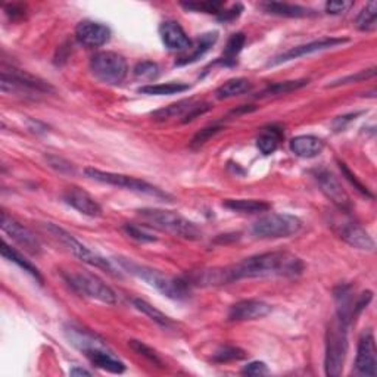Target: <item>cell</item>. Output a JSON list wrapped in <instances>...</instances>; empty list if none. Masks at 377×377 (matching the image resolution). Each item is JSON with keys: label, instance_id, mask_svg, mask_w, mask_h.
I'll list each match as a JSON object with an SVG mask.
<instances>
[{"label": "cell", "instance_id": "obj_15", "mask_svg": "<svg viewBox=\"0 0 377 377\" xmlns=\"http://www.w3.org/2000/svg\"><path fill=\"white\" fill-rule=\"evenodd\" d=\"M75 37L77 40L84 46L99 47L109 42V38H111V29L102 23L86 19V21L78 23V25L75 27Z\"/></svg>", "mask_w": 377, "mask_h": 377}, {"label": "cell", "instance_id": "obj_12", "mask_svg": "<svg viewBox=\"0 0 377 377\" xmlns=\"http://www.w3.org/2000/svg\"><path fill=\"white\" fill-rule=\"evenodd\" d=\"M315 180L319 183L320 191L335 206L339 208L343 212H350L352 210L351 197L346 193V191L335 174L327 170H320L315 174Z\"/></svg>", "mask_w": 377, "mask_h": 377}, {"label": "cell", "instance_id": "obj_33", "mask_svg": "<svg viewBox=\"0 0 377 377\" xmlns=\"http://www.w3.org/2000/svg\"><path fill=\"white\" fill-rule=\"evenodd\" d=\"M128 346H130V348L136 354H138L141 356H143V358H146L151 364L160 367V369H164V367H165L160 354H158L155 350H152L151 346H147L146 343H143L141 341H130V342H128Z\"/></svg>", "mask_w": 377, "mask_h": 377}, {"label": "cell", "instance_id": "obj_23", "mask_svg": "<svg viewBox=\"0 0 377 377\" xmlns=\"http://www.w3.org/2000/svg\"><path fill=\"white\" fill-rule=\"evenodd\" d=\"M260 8L265 14L277 15V16H287V18H305V16H313L315 12L313 9L304 8L300 5H292V3H282V2H267L261 3Z\"/></svg>", "mask_w": 377, "mask_h": 377}, {"label": "cell", "instance_id": "obj_8", "mask_svg": "<svg viewBox=\"0 0 377 377\" xmlns=\"http://www.w3.org/2000/svg\"><path fill=\"white\" fill-rule=\"evenodd\" d=\"M90 71L105 84H120L128 74L125 58L117 52H99L90 61Z\"/></svg>", "mask_w": 377, "mask_h": 377}, {"label": "cell", "instance_id": "obj_21", "mask_svg": "<svg viewBox=\"0 0 377 377\" xmlns=\"http://www.w3.org/2000/svg\"><path fill=\"white\" fill-rule=\"evenodd\" d=\"M289 147L292 154H295L300 158H315L323 152L324 142L320 137L304 134V136L293 137L289 143Z\"/></svg>", "mask_w": 377, "mask_h": 377}, {"label": "cell", "instance_id": "obj_36", "mask_svg": "<svg viewBox=\"0 0 377 377\" xmlns=\"http://www.w3.org/2000/svg\"><path fill=\"white\" fill-rule=\"evenodd\" d=\"M246 43V37L243 33H236L233 34L230 38H229V42H227L226 45V49H224V58H226V61H234L233 58H236L237 55L241 53V51L243 49Z\"/></svg>", "mask_w": 377, "mask_h": 377}, {"label": "cell", "instance_id": "obj_22", "mask_svg": "<svg viewBox=\"0 0 377 377\" xmlns=\"http://www.w3.org/2000/svg\"><path fill=\"white\" fill-rule=\"evenodd\" d=\"M86 355L96 367H99V369L114 374H121L125 372L124 363L118 360L117 356L106 348V346H104V348H96L90 352H87Z\"/></svg>", "mask_w": 377, "mask_h": 377}, {"label": "cell", "instance_id": "obj_3", "mask_svg": "<svg viewBox=\"0 0 377 377\" xmlns=\"http://www.w3.org/2000/svg\"><path fill=\"white\" fill-rule=\"evenodd\" d=\"M137 212L145 221L155 226L156 229L183 237V239L199 241L202 237L199 227L174 211L158 210V208H143V210H138Z\"/></svg>", "mask_w": 377, "mask_h": 377}, {"label": "cell", "instance_id": "obj_18", "mask_svg": "<svg viewBox=\"0 0 377 377\" xmlns=\"http://www.w3.org/2000/svg\"><path fill=\"white\" fill-rule=\"evenodd\" d=\"M160 36L165 47L170 51H187L192 47V40L177 21L162 23L160 25Z\"/></svg>", "mask_w": 377, "mask_h": 377}, {"label": "cell", "instance_id": "obj_44", "mask_svg": "<svg viewBox=\"0 0 377 377\" xmlns=\"http://www.w3.org/2000/svg\"><path fill=\"white\" fill-rule=\"evenodd\" d=\"M211 109V104L208 102H202V104H195L191 109H188V112L183 117V123H191L193 121L195 118H197L199 115H204L205 112H208Z\"/></svg>", "mask_w": 377, "mask_h": 377}, {"label": "cell", "instance_id": "obj_34", "mask_svg": "<svg viewBox=\"0 0 377 377\" xmlns=\"http://www.w3.org/2000/svg\"><path fill=\"white\" fill-rule=\"evenodd\" d=\"M308 84V80H295V82H284V83H276L270 87H267L265 90L261 93V97L267 96H277V95H287L291 92L297 90V88H302Z\"/></svg>", "mask_w": 377, "mask_h": 377}, {"label": "cell", "instance_id": "obj_30", "mask_svg": "<svg viewBox=\"0 0 377 377\" xmlns=\"http://www.w3.org/2000/svg\"><path fill=\"white\" fill-rule=\"evenodd\" d=\"M191 86L184 83H165V84H149L138 88V92L149 96H170L187 92Z\"/></svg>", "mask_w": 377, "mask_h": 377}, {"label": "cell", "instance_id": "obj_14", "mask_svg": "<svg viewBox=\"0 0 377 377\" xmlns=\"http://www.w3.org/2000/svg\"><path fill=\"white\" fill-rule=\"evenodd\" d=\"M376 342L370 332H367L361 336L358 342V350H356V360H355V370L360 376L374 377L376 376Z\"/></svg>", "mask_w": 377, "mask_h": 377}, {"label": "cell", "instance_id": "obj_6", "mask_svg": "<svg viewBox=\"0 0 377 377\" xmlns=\"http://www.w3.org/2000/svg\"><path fill=\"white\" fill-rule=\"evenodd\" d=\"M84 174H86V177L90 178V180H95L99 183L121 187V188H125V191L136 192V193H143V195H149L154 197H160V199H170V195L162 192L161 188H158L156 186L147 183L145 180H141V178L132 177V175L118 174V173H111V171H102V170H97V168H86Z\"/></svg>", "mask_w": 377, "mask_h": 377}, {"label": "cell", "instance_id": "obj_38", "mask_svg": "<svg viewBox=\"0 0 377 377\" xmlns=\"http://www.w3.org/2000/svg\"><path fill=\"white\" fill-rule=\"evenodd\" d=\"M223 130L221 125H210V127H205L202 128L201 132H197L195 134V137L192 138L191 142V147L192 149H199L201 146H204L210 138H212L217 133H220Z\"/></svg>", "mask_w": 377, "mask_h": 377}, {"label": "cell", "instance_id": "obj_4", "mask_svg": "<svg viewBox=\"0 0 377 377\" xmlns=\"http://www.w3.org/2000/svg\"><path fill=\"white\" fill-rule=\"evenodd\" d=\"M346 327L342 320L335 319L326 335V374L330 377L339 376L343 370V364L348 352V337H346Z\"/></svg>", "mask_w": 377, "mask_h": 377}, {"label": "cell", "instance_id": "obj_32", "mask_svg": "<svg viewBox=\"0 0 377 377\" xmlns=\"http://www.w3.org/2000/svg\"><path fill=\"white\" fill-rule=\"evenodd\" d=\"M355 24L361 32H374L377 28V3L370 2L369 5H365V8L356 16Z\"/></svg>", "mask_w": 377, "mask_h": 377}, {"label": "cell", "instance_id": "obj_16", "mask_svg": "<svg viewBox=\"0 0 377 377\" xmlns=\"http://www.w3.org/2000/svg\"><path fill=\"white\" fill-rule=\"evenodd\" d=\"M271 313V305L260 300H245L230 306V321H252L264 319Z\"/></svg>", "mask_w": 377, "mask_h": 377}, {"label": "cell", "instance_id": "obj_13", "mask_svg": "<svg viewBox=\"0 0 377 377\" xmlns=\"http://www.w3.org/2000/svg\"><path fill=\"white\" fill-rule=\"evenodd\" d=\"M0 226H2V230L6 234L11 236L16 243L25 247V251H28L33 255L40 254V251H42L40 242H38L34 233L29 229H27L25 226L14 220V218L9 217L6 212H2V221H0Z\"/></svg>", "mask_w": 377, "mask_h": 377}, {"label": "cell", "instance_id": "obj_5", "mask_svg": "<svg viewBox=\"0 0 377 377\" xmlns=\"http://www.w3.org/2000/svg\"><path fill=\"white\" fill-rule=\"evenodd\" d=\"M64 279L78 295L106 305L117 304L115 292L97 276L84 271H66L64 273Z\"/></svg>", "mask_w": 377, "mask_h": 377}, {"label": "cell", "instance_id": "obj_41", "mask_svg": "<svg viewBox=\"0 0 377 377\" xmlns=\"http://www.w3.org/2000/svg\"><path fill=\"white\" fill-rule=\"evenodd\" d=\"M376 75V68H370V69H365V71H360L358 74L355 75H348V77H343L341 78V80H336L333 83H330L327 87H336V86H341V84H348V83H356V82H363V80H369V78H373Z\"/></svg>", "mask_w": 377, "mask_h": 377}, {"label": "cell", "instance_id": "obj_11", "mask_svg": "<svg viewBox=\"0 0 377 377\" xmlns=\"http://www.w3.org/2000/svg\"><path fill=\"white\" fill-rule=\"evenodd\" d=\"M348 42H350L348 38H342V37H326V38H320V40H314L311 43L296 46V47L289 49V51H286V52H283L280 55H277L276 58L271 59V61L269 64H267V66L280 65V64H284V62L293 61V59H297V58H302V56H306V55H313V53H317V52L327 51V49H333V47H337V46H342V45L348 43Z\"/></svg>", "mask_w": 377, "mask_h": 377}, {"label": "cell", "instance_id": "obj_25", "mask_svg": "<svg viewBox=\"0 0 377 377\" xmlns=\"http://www.w3.org/2000/svg\"><path fill=\"white\" fill-rule=\"evenodd\" d=\"M283 141V133L280 128H277L276 125L267 127L260 133V136L256 137V147L260 149V152L264 155H271L277 151L280 142Z\"/></svg>", "mask_w": 377, "mask_h": 377}, {"label": "cell", "instance_id": "obj_27", "mask_svg": "<svg viewBox=\"0 0 377 377\" xmlns=\"http://www.w3.org/2000/svg\"><path fill=\"white\" fill-rule=\"evenodd\" d=\"M2 255L6 258V260H9L11 263H15L19 267V269H23L29 276H33L37 282H40V283L45 282L43 276L40 274V271H38L37 267L33 265L28 260H25V258L21 254H19L18 251H15L14 247L9 246L6 242H3V245H2Z\"/></svg>", "mask_w": 377, "mask_h": 377}, {"label": "cell", "instance_id": "obj_29", "mask_svg": "<svg viewBox=\"0 0 377 377\" xmlns=\"http://www.w3.org/2000/svg\"><path fill=\"white\" fill-rule=\"evenodd\" d=\"M252 88V84L246 78H232V80L226 82L223 86L217 88V97L218 99H230L247 93Z\"/></svg>", "mask_w": 377, "mask_h": 377}, {"label": "cell", "instance_id": "obj_31", "mask_svg": "<svg viewBox=\"0 0 377 377\" xmlns=\"http://www.w3.org/2000/svg\"><path fill=\"white\" fill-rule=\"evenodd\" d=\"M133 305L136 306L138 311L143 313L145 315H147L152 321H155L158 326L164 327V329H170V327L174 326V323H173V320L170 319V317H167L164 313H161L160 310H156L155 306H152L149 302L136 297V300H133Z\"/></svg>", "mask_w": 377, "mask_h": 377}, {"label": "cell", "instance_id": "obj_26", "mask_svg": "<svg viewBox=\"0 0 377 377\" xmlns=\"http://www.w3.org/2000/svg\"><path fill=\"white\" fill-rule=\"evenodd\" d=\"M223 206L239 214H260L267 212L271 208L270 204L258 199H227L223 202Z\"/></svg>", "mask_w": 377, "mask_h": 377}, {"label": "cell", "instance_id": "obj_48", "mask_svg": "<svg viewBox=\"0 0 377 377\" xmlns=\"http://www.w3.org/2000/svg\"><path fill=\"white\" fill-rule=\"evenodd\" d=\"M69 374H71V376H92L90 372L80 369V367H74V369L69 370Z\"/></svg>", "mask_w": 377, "mask_h": 377}, {"label": "cell", "instance_id": "obj_19", "mask_svg": "<svg viewBox=\"0 0 377 377\" xmlns=\"http://www.w3.org/2000/svg\"><path fill=\"white\" fill-rule=\"evenodd\" d=\"M65 336L69 343L84 354L90 352L96 348H104V346H106L105 342L97 335L77 326H68L65 329Z\"/></svg>", "mask_w": 377, "mask_h": 377}, {"label": "cell", "instance_id": "obj_20", "mask_svg": "<svg viewBox=\"0 0 377 377\" xmlns=\"http://www.w3.org/2000/svg\"><path fill=\"white\" fill-rule=\"evenodd\" d=\"M341 237L356 250L363 251H374V241L372 236L367 233L360 224L346 223L341 227Z\"/></svg>", "mask_w": 377, "mask_h": 377}, {"label": "cell", "instance_id": "obj_40", "mask_svg": "<svg viewBox=\"0 0 377 377\" xmlns=\"http://www.w3.org/2000/svg\"><path fill=\"white\" fill-rule=\"evenodd\" d=\"M158 71H160V68H158L155 62H151V61L137 64L134 68V74L138 78H145V80H154V78H156L158 74H160Z\"/></svg>", "mask_w": 377, "mask_h": 377}, {"label": "cell", "instance_id": "obj_45", "mask_svg": "<svg viewBox=\"0 0 377 377\" xmlns=\"http://www.w3.org/2000/svg\"><path fill=\"white\" fill-rule=\"evenodd\" d=\"M354 6V2H348V0H342V2H327L326 11L332 15H341L348 12Z\"/></svg>", "mask_w": 377, "mask_h": 377}, {"label": "cell", "instance_id": "obj_46", "mask_svg": "<svg viewBox=\"0 0 377 377\" xmlns=\"http://www.w3.org/2000/svg\"><path fill=\"white\" fill-rule=\"evenodd\" d=\"M242 373L247 376H263L269 373V367H267L265 363L263 361H252L243 367Z\"/></svg>", "mask_w": 377, "mask_h": 377}, {"label": "cell", "instance_id": "obj_28", "mask_svg": "<svg viewBox=\"0 0 377 377\" xmlns=\"http://www.w3.org/2000/svg\"><path fill=\"white\" fill-rule=\"evenodd\" d=\"M193 105H195L193 99H183V101H178L175 104L158 109V111L152 114V117L156 121H168L175 117H184L188 112V109H191Z\"/></svg>", "mask_w": 377, "mask_h": 377}, {"label": "cell", "instance_id": "obj_7", "mask_svg": "<svg viewBox=\"0 0 377 377\" xmlns=\"http://www.w3.org/2000/svg\"><path fill=\"white\" fill-rule=\"evenodd\" d=\"M302 229V221L292 214H267L254 223L252 233L263 239L291 237Z\"/></svg>", "mask_w": 377, "mask_h": 377}, {"label": "cell", "instance_id": "obj_39", "mask_svg": "<svg viewBox=\"0 0 377 377\" xmlns=\"http://www.w3.org/2000/svg\"><path fill=\"white\" fill-rule=\"evenodd\" d=\"M124 232L130 237H133V239L138 241V242H155L156 241V237L151 232H147L146 229H142L141 226L125 224Z\"/></svg>", "mask_w": 377, "mask_h": 377}, {"label": "cell", "instance_id": "obj_10", "mask_svg": "<svg viewBox=\"0 0 377 377\" xmlns=\"http://www.w3.org/2000/svg\"><path fill=\"white\" fill-rule=\"evenodd\" d=\"M2 90L11 93H52L55 88L51 83L42 80L40 77H36L21 69L3 68L2 71Z\"/></svg>", "mask_w": 377, "mask_h": 377}, {"label": "cell", "instance_id": "obj_47", "mask_svg": "<svg viewBox=\"0 0 377 377\" xmlns=\"http://www.w3.org/2000/svg\"><path fill=\"white\" fill-rule=\"evenodd\" d=\"M243 11V6L242 5H234L233 8L230 9H227V11H221L220 14H218V19H220V21H233V19H236L237 16H239Z\"/></svg>", "mask_w": 377, "mask_h": 377}, {"label": "cell", "instance_id": "obj_24", "mask_svg": "<svg viewBox=\"0 0 377 377\" xmlns=\"http://www.w3.org/2000/svg\"><path fill=\"white\" fill-rule=\"evenodd\" d=\"M218 40V33L217 32H211V33H205L202 34L199 38H197V42L193 47H191L192 51L191 53H187L184 56H182L180 59H177L175 65H187V64H193L196 62L197 59L201 56H204L210 49L217 43Z\"/></svg>", "mask_w": 377, "mask_h": 377}, {"label": "cell", "instance_id": "obj_35", "mask_svg": "<svg viewBox=\"0 0 377 377\" xmlns=\"http://www.w3.org/2000/svg\"><path fill=\"white\" fill-rule=\"evenodd\" d=\"M242 358H245V351L232 345L221 346V348L218 350L212 356V360L217 363H229V361H236Z\"/></svg>", "mask_w": 377, "mask_h": 377}, {"label": "cell", "instance_id": "obj_17", "mask_svg": "<svg viewBox=\"0 0 377 377\" xmlns=\"http://www.w3.org/2000/svg\"><path fill=\"white\" fill-rule=\"evenodd\" d=\"M64 202L87 217L102 215L101 205L95 201L93 196L84 192L80 187H68L64 193Z\"/></svg>", "mask_w": 377, "mask_h": 377}, {"label": "cell", "instance_id": "obj_1", "mask_svg": "<svg viewBox=\"0 0 377 377\" xmlns=\"http://www.w3.org/2000/svg\"><path fill=\"white\" fill-rule=\"evenodd\" d=\"M229 282L241 279H255V277L284 276L295 277L304 271V263L289 252H265L246 258L239 264L226 267Z\"/></svg>", "mask_w": 377, "mask_h": 377}, {"label": "cell", "instance_id": "obj_42", "mask_svg": "<svg viewBox=\"0 0 377 377\" xmlns=\"http://www.w3.org/2000/svg\"><path fill=\"white\" fill-rule=\"evenodd\" d=\"M339 167H341V170H342V173H343V175H345V178H346V180H348L355 188H356V191H358L360 193H363L364 196H369V197H373V195L370 193V191H369V188H367L360 180H358V178H356L351 171H350V168L348 167H346L343 162H339Z\"/></svg>", "mask_w": 377, "mask_h": 377}, {"label": "cell", "instance_id": "obj_37", "mask_svg": "<svg viewBox=\"0 0 377 377\" xmlns=\"http://www.w3.org/2000/svg\"><path fill=\"white\" fill-rule=\"evenodd\" d=\"M182 6L187 9V11L218 15L223 11L224 5L221 2H188V3H182Z\"/></svg>", "mask_w": 377, "mask_h": 377}, {"label": "cell", "instance_id": "obj_2", "mask_svg": "<svg viewBox=\"0 0 377 377\" xmlns=\"http://www.w3.org/2000/svg\"><path fill=\"white\" fill-rule=\"evenodd\" d=\"M117 263L120 264L121 269L127 270L130 274L149 283L167 297H171V300H175V301H182V300H187L188 295H191V289H188V286L191 284L187 283V280L165 276L161 271L151 269V267L134 263L133 260H130V258L118 256Z\"/></svg>", "mask_w": 377, "mask_h": 377}, {"label": "cell", "instance_id": "obj_43", "mask_svg": "<svg viewBox=\"0 0 377 377\" xmlns=\"http://www.w3.org/2000/svg\"><path fill=\"white\" fill-rule=\"evenodd\" d=\"M46 160L49 162V165H51L52 168H55L56 171L59 173H68V174H74V167L73 164H69L68 161L62 160V158H58L55 155H47Z\"/></svg>", "mask_w": 377, "mask_h": 377}, {"label": "cell", "instance_id": "obj_9", "mask_svg": "<svg viewBox=\"0 0 377 377\" xmlns=\"http://www.w3.org/2000/svg\"><path fill=\"white\" fill-rule=\"evenodd\" d=\"M46 229L51 232L64 246H66L68 251H71L78 260H82L83 263L92 267H96V269H101L111 276H117V271L112 267L111 261L106 260V258H104L102 255L93 252L92 250H88V247L84 246L82 242H78L73 234H69L68 232L61 229V227H58L52 223H47Z\"/></svg>", "mask_w": 377, "mask_h": 377}]
</instances>
